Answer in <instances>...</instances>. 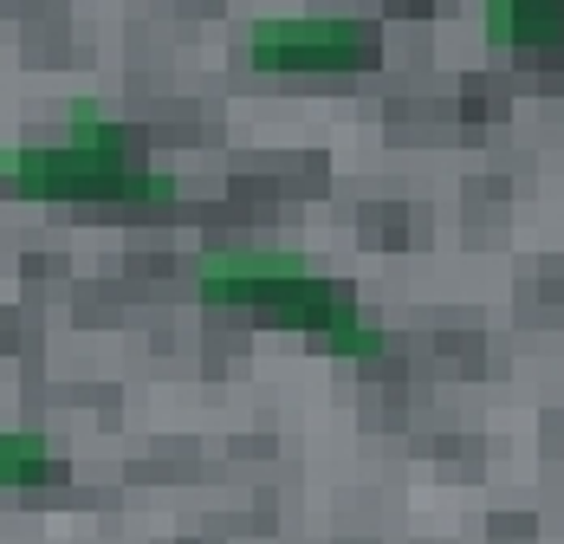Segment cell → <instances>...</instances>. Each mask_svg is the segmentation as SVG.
I'll use <instances>...</instances> for the list:
<instances>
[{
    "instance_id": "cell-1",
    "label": "cell",
    "mask_w": 564,
    "mask_h": 544,
    "mask_svg": "<svg viewBox=\"0 0 564 544\" xmlns=\"http://www.w3.org/2000/svg\"><path fill=\"white\" fill-rule=\"evenodd\" d=\"M0 182L26 202H137V208H170L182 195L170 168L130 163L123 123L98 98H78L65 117L58 143H13L0 156Z\"/></svg>"
},
{
    "instance_id": "cell-2",
    "label": "cell",
    "mask_w": 564,
    "mask_h": 544,
    "mask_svg": "<svg viewBox=\"0 0 564 544\" xmlns=\"http://www.w3.org/2000/svg\"><path fill=\"white\" fill-rule=\"evenodd\" d=\"M240 58L253 72H357L383 58V33L350 13H299V20H260Z\"/></svg>"
},
{
    "instance_id": "cell-3",
    "label": "cell",
    "mask_w": 564,
    "mask_h": 544,
    "mask_svg": "<svg viewBox=\"0 0 564 544\" xmlns=\"http://www.w3.org/2000/svg\"><path fill=\"white\" fill-rule=\"evenodd\" d=\"M312 279V266L285 247H215L195 260V292L215 298V305H234V298H267L280 285H299Z\"/></svg>"
},
{
    "instance_id": "cell-4",
    "label": "cell",
    "mask_w": 564,
    "mask_h": 544,
    "mask_svg": "<svg viewBox=\"0 0 564 544\" xmlns=\"http://www.w3.org/2000/svg\"><path fill=\"white\" fill-rule=\"evenodd\" d=\"M480 26H487L494 46L532 53V46H558L564 40V7L558 0H487L480 7Z\"/></svg>"
},
{
    "instance_id": "cell-5",
    "label": "cell",
    "mask_w": 564,
    "mask_h": 544,
    "mask_svg": "<svg viewBox=\"0 0 564 544\" xmlns=\"http://www.w3.org/2000/svg\"><path fill=\"white\" fill-rule=\"evenodd\" d=\"M58 447L33 428H7L0 435V480L7 487H40V480H58Z\"/></svg>"
}]
</instances>
